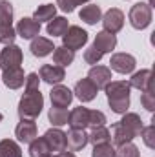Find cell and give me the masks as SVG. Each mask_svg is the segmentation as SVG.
Returning <instances> with one entry per match:
<instances>
[{
    "label": "cell",
    "mask_w": 155,
    "mask_h": 157,
    "mask_svg": "<svg viewBox=\"0 0 155 157\" xmlns=\"http://www.w3.org/2000/svg\"><path fill=\"white\" fill-rule=\"evenodd\" d=\"M139 148L133 143H124L115 150V157H139Z\"/></svg>",
    "instance_id": "32"
},
{
    "label": "cell",
    "mask_w": 155,
    "mask_h": 157,
    "mask_svg": "<svg viewBox=\"0 0 155 157\" xmlns=\"http://www.w3.org/2000/svg\"><path fill=\"white\" fill-rule=\"evenodd\" d=\"M112 141V133L106 126H97L91 130V133L88 135V143H91L93 146L97 144H104V143H110Z\"/></svg>",
    "instance_id": "29"
},
{
    "label": "cell",
    "mask_w": 155,
    "mask_h": 157,
    "mask_svg": "<svg viewBox=\"0 0 155 157\" xmlns=\"http://www.w3.org/2000/svg\"><path fill=\"white\" fill-rule=\"evenodd\" d=\"M135 66H137V60L130 53H115L110 60V70H113L117 73H122V75L131 73L135 70Z\"/></svg>",
    "instance_id": "7"
},
{
    "label": "cell",
    "mask_w": 155,
    "mask_h": 157,
    "mask_svg": "<svg viewBox=\"0 0 155 157\" xmlns=\"http://www.w3.org/2000/svg\"><path fill=\"white\" fill-rule=\"evenodd\" d=\"M22 60H24V55H22V49L17 44H9L0 51V68H2V71L20 68Z\"/></svg>",
    "instance_id": "5"
},
{
    "label": "cell",
    "mask_w": 155,
    "mask_h": 157,
    "mask_svg": "<svg viewBox=\"0 0 155 157\" xmlns=\"http://www.w3.org/2000/svg\"><path fill=\"white\" fill-rule=\"evenodd\" d=\"M53 152L44 137H37L33 143H29V157H51Z\"/></svg>",
    "instance_id": "26"
},
{
    "label": "cell",
    "mask_w": 155,
    "mask_h": 157,
    "mask_svg": "<svg viewBox=\"0 0 155 157\" xmlns=\"http://www.w3.org/2000/svg\"><path fill=\"white\" fill-rule=\"evenodd\" d=\"M86 42H88V33L80 26H70L68 31L62 35V46L71 49V51L80 49Z\"/></svg>",
    "instance_id": "6"
},
{
    "label": "cell",
    "mask_w": 155,
    "mask_h": 157,
    "mask_svg": "<svg viewBox=\"0 0 155 157\" xmlns=\"http://www.w3.org/2000/svg\"><path fill=\"white\" fill-rule=\"evenodd\" d=\"M73 93H75V97H77L80 102H89V101H93L97 97L99 90H97V86L89 78L86 77V78H80L77 84H75Z\"/></svg>",
    "instance_id": "12"
},
{
    "label": "cell",
    "mask_w": 155,
    "mask_h": 157,
    "mask_svg": "<svg viewBox=\"0 0 155 157\" xmlns=\"http://www.w3.org/2000/svg\"><path fill=\"white\" fill-rule=\"evenodd\" d=\"M49 99H51V104L53 106H59V108H68L73 101V91L68 88V86H62V84H55L53 90L49 91Z\"/></svg>",
    "instance_id": "10"
},
{
    "label": "cell",
    "mask_w": 155,
    "mask_h": 157,
    "mask_svg": "<svg viewBox=\"0 0 155 157\" xmlns=\"http://www.w3.org/2000/svg\"><path fill=\"white\" fill-rule=\"evenodd\" d=\"M57 15V6H53V4H44V6H39L37 9H35V13H33V20H37V22H49L53 17Z\"/></svg>",
    "instance_id": "30"
},
{
    "label": "cell",
    "mask_w": 155,
    "mask_h": 157,
    "mask_svg": "<svg viewBox=\"0 0 155 157\" xmlns=\"http://www.w3.org/2000/svg\"><path fill=\"white\" fill-rule=\"evenodd\" d=\"M29 49H31V53H33L35 57L42 59V57H47L49 53H53L55 46H53V40L46 39V37H35V39L31 40Z\"/></svg>",
    "instance_id": "20"
},
{
    "label": "cell",
    "mask_w": 155,
    "mask_h": 157,
    "mask_svg": "<svg viewBox=\"0 0 155 157\" xmlns=\"http://www.w3.org/2000/svg\"><path fill=\"white\" fill-rule=\"evenodd\" d=\"M39 77L42 78L46 84L55 86V84H60V82L66 78V71H64V68H60V66H57V64H44L39 71Z\"/></svg>",
    "instance_id": "9"
},
{
    "label": "cell",
    "mask_w": 155,
    "mask_h": 157,
    "mask_svg": "<svg viewBox=\"0 0 155 157\" xmlns=\"http://www.w3.org/2000/svg\"><path fill=\"white\" fill-rule=\"evenodd\" d=\"M88 144V133L84 130H73L66 133V150L70 152H80Z\"/></svg>",
    "instance_id": "17"
},
{
    "label": "cell",
    "mask_w": 155,
    "mask_h": 157,
    "mask_svg": "<svg viewBox=\"0 0 155 157\" xmlns=\"http://www.w3.org/2000/svg\"><path fill=\"white\" fill-rule=\"evenodd\" d=\"M141 102H142V106L148 112H153L155 110V95H153V91H152V88L146 90V91H141Z\"/></svg>",
    "instance_id": "35"
},
{
    "label": "cell",
    "mask_w": 155,
    "mask_h": 157,
    "mask_svg": "<svg viewBox=\"0 0 155 157\" xmlns=\"http://www.w3.org/2000/svg\"><path fill=\"white\" fill-rule=\"evenodd\" d=\"M73 60H75V51H71V49H68V48H64V46L53 49V62H55L57 66L66 68V66H70Z\"/></svg>",
    "instance_id": "25"
},
{
    "label": "cell",
    "mask_w": 155,
    "mask_h": 157,
    "mask_svg": "<svg viewBox=\"0 0 155 157\" xmlns=\"http://www.w3.org/2000/svg\"><path fill=\"white\" fill-rule=\"evenodd\" d=\"M47 119L49 122L55 126V128H60L64 124H68V119H70V112L66 108H59V106H51L49 112H47Z\"/></svg>",
    "instance_id": "28"
},
{
    "label": "cell",
    "mask_w": 155,
    "mask_h": 157,
    "mask_svg": "<svg viewBox=\"0 0 155 157\" xmlns=\"http://www.w3.org/2000/svg\"><path fill=\"white\" fill-rule=\"evenodd\" d=\"M88 78L97 86V90H104L112 82V70L106 66H91L88 71Z\"/></svg>",
    "instance_id": "13"
},
{
    "label": "cell",
    "mask_w": 155,
    "mask_h": 157,
    "mask_svg": "<svg viewBox=\"0 0 155 157\" xmlns=\"http://www.w3.org/2000/svg\"><path fill=\"white\" fill-rule=\"evenodd\" d=\"M106 124V115L99 110H89V126L97 128V126H104Z\"/></svg>",
    "instance_id": "37"
},
{
    "label": "cell",
    "mask_w": 155,
    "mask_h": 157,
    "mask_svg": "<svg viewBox=\"0 0 155 157\" xmlns=\"http://www.w3.org/2000/svg\"><path fill=\"white\" fill-rule=\"evenodd\" d=\"M130 84L126 80H112L104 91L108 97V104L113 113H126L130 108Z\"/></svg>",
    "instance_id": "1"
},
{
    "label": "cell",
    "mask_w": 155,
    "mask_h": 157,
    "mask_svg": "<svg viewBox=\"0 0 155 157\" xmlns=\"http://www.w3.org/2000/svg\"><path fill=\"white\" fill-rule=\"evenodd\" d=\"M117 46V37L113 33H108V31H99L97 35H95V40H93V48L97 49V51H100L102 55L104 53H112L113 49H115Z\"/></svg>",
    "instance_id": "16"
},
{
    "label": "cell",
    "mask_w": 155,
    "mask_h": 157,
    "mask_svg": "<svg viewBox=\"0 0 155 157\" xmlns=\"http://www.w3.org/2000/svg\"><path fill=\"white\" fill-rule=\"evenodd\" d=\"M141 135H142L144 144H146L148 148H152V150H153V148H155V126H153V124H150V126L142 128Z\"/></svg>",
    "instance_id": "34"
},
{
    "label": "cell",
    "mask_w": 155,
    "mask_h": 157,
    "mask_svg": "<svg viewBox=\"0 0 155 157\" xmlns=\"http://www.w3.org/2000/svg\"><path fill=\"white\" fill-rule=\"evenodd\" d=\"M78 17H80V20L86 22L88 26H95L97 22H100L102 11H100V7H99L97 4H89V6H84V7L80 9Z\"/></svg>",
    "instance_id": "22"
},
{
    "label": "cell",
    "mask_w": 155,
    "mask_h": 157,
    "mask_svg": "<svg viewBox=\"0 0 155 157\" xmlns=\"http://www.w3.org/2000/svg\"><path fill=\"white\" fill-rule=\"evenodd\" d=\"M110 133H112V141H113L115 146H120V144H124V143H131V141L135 139V137L131 135V132L122 126L120 121L112 126V132H110Z\"/></svg>",
    "instance_id": "23"
},
{
    "label": "cell",
    "mask_w": 155,
    "mask_h": 157,
    "mask_svg": "<svg viewBox=\"0 0 155 157\" xmlns=\"http://www.w3.org/2000/svg\"><path fill=\"white\" fill-rule=\"evenodd\" d=\"M68 124H70L73 130H84V128H88V126H89V110L84 108V106L73 108V110L70 112Z\"/></svg>",
    "instance_id": "18"
},
{
    "label": "cell",
    "mask_w": 155,
    "mask_h": 157,
    "mask_svg": "<svg viewBox=\"0 0 155 157\" xmlns=\"http://www.w3.org/2000/svg\"><path fill=\"white\" fill-rule=\"evenodd\" d=\"M130 88H135L139 91H146L152 88V70H141L137 73H133L130 78Z\"/></svg>",
    "instance_id": "21"
},
{
    "label": "cell",
    "mask_w": 155,
    "mask_h": 157,
    "mask_svg": "<svg viewBox=\"0 0 155 157\" xmlns=\"http://www.w3.org/2000/svg\"><path fill=\"white\" fill-rule=\"evenodd\" d=\"M86 2H89V0H57V6H59L64 13H71V11H75L77 6L86 4Z\"/></svg>",
    "instance_id": "36"
},
{
    "label": "cell",
    "mask_w": 155,
    "mask_h": 157,
    "mask_svg": "<svg viewBox=\"0 0 155 157\" xmlns=\"http://www.w3.org/2000/svg\"><path fill=\"white\" fill-rule=\"evenodd\" d=\"M91 157H115V148H113L110 143L97 144V146H93Z\"/></svg>",
    "instance_id": "33"
},
{
    "label": "cell",
    "mask_w": 155,
    "mask_h": 157,
    "mask_svg": "<svg viewBox=\"0 0 155 157\" xmlns=\"http://www.w3.org/2000/svg\"><path fill=\"white\" fill-rule=\"evenodd\" d=\"M17 31L13 28V6L9 0H0V42L9 46L15 42Z\"/></svg>",
    "instance_id": "3"
},
{
    "label": "cell",
    "mask_w": 155,
    "mask_h": 157,
    "mask_svg": "<svg viewBox=\"0 0 155 157\" xmlns=\"http://www.w3.org/2000/svg\"><path fill=\"white\" fill-rule=\"evenodd\" d=\"M100 59H102V53L97 51L93 46L84 51V60H86V64H93V66H95L97 62H100Z\"/></svg>",
    "instance_id": "38"
},
{
    "label": "cell",
    "mask_w": 155,
    "mask_h": 157,
    "mask_svg": "<svg viewBox=\"0 0 155 157\" xmlns=\"http://www.w3.org/2000/svg\"><path fill=\"white\" fill-rule=\"evenodd\" d=\"M17 35H20L22 39L26 40H33L35 37H39L40 33V24L37 20H33V18H29V17H24L22 20H18V24H17Z\"/></svg>",
    "instance_id": "15"
},
{
    "label": "cell",
    "mask_w": 155,
    "mask_h": 157,
    "mask_svg": "<svg viewBox=\"0 0 155 157\" xmlns=\"http://www.w3.org/2000/svg\"><path fill=\"white\" fill-rule=\"evenodd\" d=\"M42 108H44V97L40 93V88L26 86V91L18 102V117L35 121L42 113Z\"/></svg>",
    "instance_id": "2"
},
{
    "label": "cell",
    "mask_w": 155,
    "mask_h": 157,
    "mask_svg": "<svg viewBox=\"0 0 155 157\" xmlns=\"http://www.w3.org/2000/svg\"><path fill=\"white\" fill-rule=\"evenodd\" d=\"M2 82L9 88V90H18L24 86L26 75L22 71V68H13V70H4L2 73Z\"/></svg>",
    "instance_id": "19"
},
{
    "label": "cell",
    "mask_w": 155,
    "mask_h": 157,
    "mask_svg": "<svg viewBox=\"0 0 155 157\" xmlns=\"http://www.w3.org/2000/svg\"><path fill=\"white\" fill-rule=\"evenodd\" d=\"M68 28H70L68 18H64V17H53V18L47 22L46 31H47V35H51V37H62V35L68 31Z\"/></svg>",
    "instance_id": "24"
},
{
    "label": "cell",
    "mask_w": 155,
    "mask_h": 157,
    "mask_svg": "<svg viewBox=\"0 0 155 157\" xmlns=\"http://www.w3.org/2000/svg\"><path fill=\"white\" fill-rule=\"evenodd\" d=\"M130 24L135 29H146L152 24V6L148 2H139L130 9Z\"/></svg>",
    "instance_id": "4"
},
{
    "label": "cell",
    "mask_w": 155,
    "mask_h": 157,
    "mask_svg": "<svg viewBox=\"0 0 155 157\" xmlns=\"http://www.w3.org/2000/svg\"><path fill=\"white\" fill-rule=\"evenodd\" d=\"M2 119H4V115H2V113H0V122H2Z\"/></svg>",
    "instance_id": "40"
},
{
    "label": "cell",
    "mask_w": 155,
    "mask_h": 157,
    "mask_svg": "<svg viewBox=\"0 0 155 157\" xmlns=\"http://www.w3.org/2000/svg\"><path fill=\"white\" fill-rule=\"evenodd\" d=\"M0 157H22V148L13 139L0 141Z\"/></svg>",
    "instance_id": "31"
},
{
    "label": "cell",
    "mask_w": 155,
    "mask_h": 157,
    "mask_svg": "<svg viewBox=\"0 0 155 157\" xmlns=\"http://www.w3.org/2000/svg\"><path fill=\"white\" fill-rule=\"evenodd\" d=\"M44 139L47 141L53 154H60V152L66 150V133L60 128H49L44 133Z\"/></svg>",
    "instance_id": "14"
},
{
    "label": "cell",
    "mask_w": 155,
    "mask_h": 157,
    "mask_svg": "<svg viewBox=\"0 0 155 157\" xmlns=\"http://www.w3.org/2000/svg\"><path fill=\"white\" fill-rule=\"evenodd\" d=\"M51 157H75V154H73V152H70V150H64V152L55 154V155H51Z\"/></svg>",
    "instance_id": "39"
},
{
    "label": "cell",
    "mask_w": 155,
    "mask_h": 157,
    "mask_svg": "<svg viewBox=\"0 0 155 157\" xmlns=\"http://www.w3.org/2000/svg\"><path fill=\"white\" fill-rule=\"evenodd\" d=\"M15 135L20 143L29 144L37 139V124L35 121H28V119H20V122L15 128Z\"/></svg>",
    "instance_id": "11"
},
{
    "label": "cell",
    "mask_w": 155,
    "mask_h": 157,
    "mask_svg": "<svg viewBox=\"0 0 155 157\" xmlns=\"http://www.w3.org/2000/svg\"><path fill=\"white\" fill-rule=\"evenodd\" d=\"M102 20V24H104V31H108V33H119L122 28H124V13L120 11V9H117V7H110L106 13H104V17L100 18Z\"/></svg>",
    "instance_id": "8"
},
{
    "label": "cell",
    "mask_w": 155,
    "mask_h": 157,
    "mask_svg": "<svg viewBox=\"0 0 155 157\" xmlns=\"http://www.w3.org/2000/svg\"><path fill=\"white\" fill-rule=\"evenodd\" d=\"M124 117L120 119V122H122V126L124 128H128L130 132H131V135L133 137H137V135H141V132H142V121L141 117L137 115V113H122Z\"/></svg>",
    "instance_id": "27"
}]
</instances>
